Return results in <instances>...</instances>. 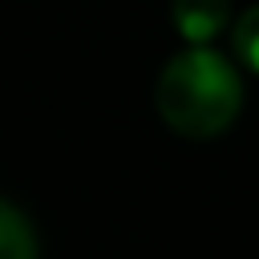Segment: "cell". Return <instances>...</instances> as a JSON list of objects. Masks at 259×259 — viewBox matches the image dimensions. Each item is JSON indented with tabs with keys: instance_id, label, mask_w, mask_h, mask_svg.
<instances>
[{
	"instance_id": "obj_1",
	"label": "cell",
	"mask_w": 259,
	"mask_h": 259,
	"mask_svg": "<svg viewBox=\"0 0 259 259\" xmlns=\"http://www.w3.org/2000/svg\"><path fill=\"white\" fill-rule=\"evenodd\" d=\"M154 105L174 134L214 138L243 109V77L223 53L206 45H190L162 65L154 85Z\"/></svg>"
},
{
	"instance_id": "obj_2",
	"label": "cell",
	"mask_w": 259,
	"mask_h": 259,
	"mask_svg": "<svg viewBox=\"0 0 259 259\" xmlns=\"http://www.w3.org/2000/svg\"><path fill=\"white\" fill-rule=\"evenodd\" d=\"M170 20L182 40L206 45L231 24V0H170Z\"/></svg>"
},
{
	"instance_id": "obj_3",
	"label": "cell",
	"mask_w": 259,
	"mask_h": 259,
	"mask_svg": "<svg viewBox=\"0 0 259 259\" xmlns=\"http://www.w3.org/2000/svg\"><path fill=\"white\" fill-rule=\"evenodd\" d=\"M0 259H36V231L24 210L0 198Z\"/></svg>"
},
{
	"instance_id": "obj_4",
	"label": "cell",
	"mask_w": 259,
	"mask_h": 259,
	"mask_svg": "<svg viewBox=\"0 0 259 259\" xmlns=\"http://www.w3.org/2000/svg\"><path fill=\"white\" fill-rule=\"evenodd\" d=\"M231 49H235V57L251 73H259V4H251L243 16H235V24H231Z\"/></svg>"
}]
</instances>
